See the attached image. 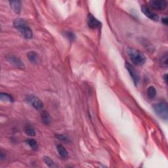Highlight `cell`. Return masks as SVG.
Instances as JSON below:
<instances>
[{
  "instance_id": "obj_4",
  "label": "cell",
  "mask_w": 168,
  "mask_h": 168,
  "mask_svg": "<svg viewBox=\"0 0 168 168\" xmlns=\"http://www.w3.org/2000/svg\"><path fill=\"white\" fill-rule=\"evenodd\" d=\"M125 67H126L127 70L128 71V72H129L130 76L131 77V78H132L135 85H137L138 84H139L140 80L139 75L138 74L137 71L135 70V68H133V66L131 65L130 63H128V62H126V64H125Z\"/></svg>"
},
{
  "instance_id": "obj_6",
  "label": "cell",
  "mask_w": 168,
  "mask_h": 168,
  "mask_svg": "<svg viewBox=\"0 0 168 168\" xmlns=\"http://www.w3.org/2000/svg\"><path fill=\"white\" fill-rule=\"evenodd\" d=\"M141 11L148 18H149L152 21H154L155 22L158 21L159 20V16L156 13L153 12L152 10H151L149 7H147L145 5L142 6L141 7Z\"/></svg>"
},
{
  "instance_id": "obj_2",
  "label": "cell",
  "mask_w": 168,
  "mask_h": 168,
  "mask_svg": "<svg viewBox=\"0 0 168 168\" xmlns=\"http://www.w3.org/2000/svg\"><path fill=\"white\" fill-rule=\"evenodd\" d=\"M15 27L18 29L21 34L26 39H31L33 36V32L32 29L26 24V21L22 19H16L13 22Z\"/></svg>"
},
{
  "instance_id": "obj_23",
  "label": "cell",
  "mask_w": 168,
  "mask_h": 168,
  "mask_svg": "<svg viewBox=\"0 0 168 168\" xmlns=\"http://www.w3.org/2000/svg\"><path fill=\"white\" fill-rule=\"evenodd\" d=\"M164 80L165 81V83L167 84V74H165L164 75Z\"/></svg>"
},
{
  "instance_id": "obj_5",
  "label": "cell",
  "mask_w": 168,
  "mask_h": 168,
  "mask_svg": "<svg viewBox=\"0 0 168 168\" xmlns=\"http://www.w3.org/2000/svg\"><path fill=\"white\" fill-rule=\"evenodd\" d=\"M151 7L154 9L163 11L167 6V3L165 0H152L149 2Z\"/></svg>"
},
{
  "instance_id": "obj_21",
  "label": "cell",
  "mask_w": 168,
  "mask_h": 168,
  "mask_svg": "<svg viewBox=\"0 0 168 168\" xmlns=\"http://www.w3.org/2000/svg\"><path fill=\"white\" fill-rule=\"evenodd\" d=\"M57 137L58 138V139H60L61 141H68V137L63 135H57Z\"/></svg>"
},
{
  "instance_id": "obj_7",
  "label": "cell",
  "mask_w": 168,
  "mask_h": 168,
  "mask_svg": "<svg viewBox=\"0 0 168 168\" xmlns=\"http://www.w3.org/2000/svg\"><path fill=\"white\" fill-rule=\"evenodd\" d=\"M87 22L89 27L92 29L99 28L101 26V22L91 14L88 15L87 18Z\"/></svg>"
},
{
  "instance_id": "obj_22",
  "label": "cell",
  "mask_w": 168,
  "mask_h": 168,
  "mask_svg": "<svg viewBox=\"0 0 168 168\" xmlns=\"http://www.w3.org/2000/svg\"><path fill=\"white\" fill-rule=\"evenodd\" d=\"M162 22L164 23V24L167 25V24H168V20H167V17H164V18H162Z\"/></svg>"
},
{
  "instance_id": "obj_12",
  "label": "cell",
  "mask_w": 168,
  "mask_h": 168,
  "mask_svg": "<svg viewBox=\"0 0 168 168\" xmlns=\"http://www.w3.org/2000/svg\"><path fill=\"white\" fill-rule=\"evenodd\" d=\"M41 120L45 125H49L51 122V118L50 115L47 112V111H43L41 114Z\"/></svg>"
},
{
  "instance_id": "obj_3",
  "label": "cell",
  "mask_w": 168,
  "mask_h": 168,
  "mask_svg": "<svg viewBox=\"0 0 168 168\" xmlns=\"http://www.w3.org/2000/svg\"><path fill=\"white\" fill-rule=\"evenodd\" d=\"M153 109L154 112L161 119L165 121L167 120L168 118V107L167 104L166 102H160V103L154 104L153 105Z\"/></svg>"
},
{
  "instance_id": "obj_9",
  "label": "cell",
  "mask_w": 168,
  "mask_h": 168,
  "mask_svg": "<svg viewBox=\"0 0 168 168\" xmlns=\"http://www.w3.org/2000/svg\"><path fill=\"white\" fill-rule=\"evenodd\" d=\"M29 101L30 102L31 104L34 107L36 110H42L44 108V103L43 102L39 99V98L36 97H32L29 98Z\"/></svg>"
},
{
  "instance_id": "obj_19",
  "label": "cell",
  "mask_w": 168,
  "mask_h": 168,
  "mask_svg": "<svg viewBox=\"0 0 168 168\" xmlns=\"http://www.w3.org/2000/svg\"><path fill=\"white\" fill-rule=\"evenodd\" d=\"M44 160L45 163L46 164H47V165L49 167H56V165L55 164L54 162H53V161L49 157H47V156L44 157Z\"/></svg>"
},
{
  "instance_id": "obj_11",
  "label": "cell",
  "mask_w": 168,
  "mask_h": 168,
  "mask_svg": "<svg viewBox=\"0 0 168 168\" xmlns=\"http://www.w3.org/2000/svg\"><path fill=\"white\" fill-rule=\"evenodd\" d=\"M57 150L59 155L63 159H67L68 156V153L67 149L62 145V144H57Z\"/></svg>"
},
{
  "instance_id": "obj_13",
  "label": "cell",
  "mask_w": 168,
  "mask_h": 168,
  "mask_svg": "<svg viewBox=\"0 0 168 168\" xmlns=\"http://www.w3.org/2000/svg\"><path fill=\"white\" fill-rule=\"evenodd\" d=\"M27 57L28 60L32 63H37L39 59L38 54L34 51H30L27 54Z\"/></svg>"
},
{
  "instance_id": "obj_15",
  "label": "cell",
  "mask_w": 168,
  "mask_h": 168,
  "mask_svg": "<svg viewBox=\"0 0 168 168\" xmlns=\"http://www.w3.org/2000/svg\"><path fill=\"white\" fill-rule=\"evenodd\" d=\"M0 98L3 101H7V102H13L14 101V98H13L11 95H10L8 93H1L0 94Z\"/></svg>"
},
{
  "instance_id": "obj_20",
  "label": "cell",
  "mask_w": 168,
  "mask_h": 168,
  "mask_svg": "<svg viewBox=\"0 0 168 168\" xmlns=\"http://www.w3.org/2000/svg\"><path fill=\"white\" fill-rule=\"evenodd\" d=\"M160 62L162 64L164 67H167V54H164L162 58H160Z\"/></svg>"
},
{
  "instance_id": "obj_10",
  "label": "cell",
  "mask_w": 168,
  "mask_h": 168,
  "mask_svg": "<svg viewBox=\"0 0 168 168\" xmlns=\"http://www.w3.org/2000/svg\"><path fill=\"white\" fill-rule=\"evenodd\" d=\"M10 6H11V9L14 11L16 13H20L21 11L22 8V2L19 0H16V1H9Z\"/></svg>"
},
{
  "instance_id": "obj_18",
  "label": "cell",
  "mask_w": 168,
  "mask_h": 168,
  "mask_svg": "<svg viewBox=\"0 0 168 168\" xmlns=\"http://www.w3.org/2000/svg\"><path fill=\"white\" fill-rule=\"evenodd\" d=\"M65 37L68 38L70 41H75L76 39V36L75 35L74 33L70 31H67L64 33Z\"/></svg>"
},
{
  "instance_id": "obj_8",
  "label": "cell",
  "mask_w": 168,
  "mask_h": 168,
  "mask_svg": "<svg viewBox=\"0 0 168 168\" xmlns=\"http://www.w3.org/2000/svg\"><path fill=\"white\" fill-rule=\"evenodd\" d=\"M7 60L9 62H11V63L13 64V65H15V67H18L19 68H24V64L23 63V62L21 60V59H19L15 55H9L8 56H7Z\"/></svg>"
},
{
  "instance_id": "obj_16",
  "label": "cell",
  "mask_w": 168,
  "mask_h": 168,
  "mask_svg": "<svg viewBox=\"0 0 168 168\" xmlns=\"http://www.w3.org/2000/svg\"><path fill=\"white\" fill-rule=\"evenodd\" d=\"M148 95L150 98H154L156 96V90L154 86H150L148 89Z\"/></svg>"
},
{
  "instance_id": "obj_14",
  "label": "cell",
  "mask_w": 168,
  "mask_h": 168,
  "mask_svg": "<svg viewBox=\"0 0 168 168\" xmlns=\"http://www.w3.org/2000/svg\"><path fill=\"white\" fill-rule=\"evenodd\" d=\"M26 143H27L28 145L33 150H38V144L37 143V141H36L35 139H28L26 140Z\"/></svg>"
},
{
  "instance_id": "obj_1",
  "label": "cell",
  "mask_w": 168,
  "mask_h": 168,
  "mask_svg": "<svg viewBox=\"0 0 168 168\" xmlns=\"http://www.w3.org/2000/svg\"><path fill=\"white\" fill-rule=\"evenodd\" d=\"M127 55L130 60L134 64L137 66L143 65L146 62V57L143 53L133 47H129L127 49Z\"/></svg>"
},
{
  "instance_id": "obj_17",
  "label": "cell",
  "mask_w": 168,
  "mask_h": 168,
  "mask_svg": "<svg viewBox=\"0 0 168 168\" xmlns=\"http://www.w3.org/2000/svg\"><path fill=\"white\" fill-rule=\"evenodd\" d=\"M25 133L28 135V136L34 137L36 135V131L34 127L32 126H27L25 128Z\"/></svg>"
}]
</instances>
